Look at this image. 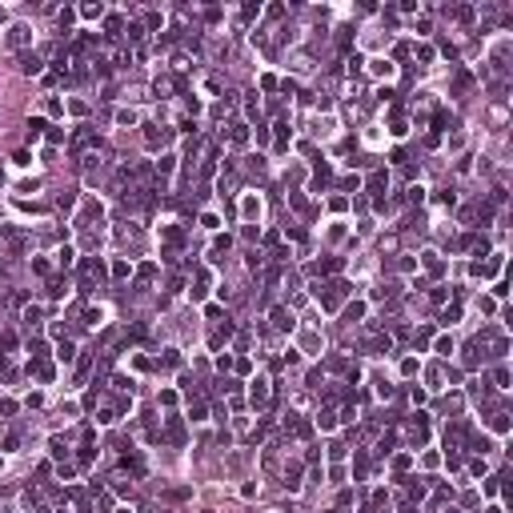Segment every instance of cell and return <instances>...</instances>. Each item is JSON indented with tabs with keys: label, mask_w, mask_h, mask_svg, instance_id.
<instances>
[{
	"label": "cell",
	"mask_w": 513,
	"mask_h": 513,
	"mask_svg": "<svg viewBox=\"0 0 513 513\" xmlns=\"http://www.w3.org/2000/svg\"><path fill=\"white\" fill-rule=\"evenodd\" d=\"M28 36H33V33H28V24H12V28H8V44H12V48L28 44Z\"/></svg>",
	"instance_id": "cell-1"
},
{
	"label": "cell",
	"mask_w": 513,
	"mask_h": 513,
	"mask_svg": "<svg viewBox=\"0 0 513 513\" xmlns=\"http://www.w3.org/2000/svg\"><path fill=\"white\" fill-rule=\"evenodd\" d=\"M20 68L24 72H40V60L36 56H20Z\"/></svg>",
	"instance_id": "cell-2"
},
{
	"label": "cell",
	"mask_w": 513,
	"mask_h": 513,
	"mask_svg": "<svg viewBox=\"0 0 513 513\" xmlns=\"http://www.w3.org/2000/svg\"><path fill=\"white\" fill-rule=\"evenodd\" d=\"M373 72H377V76H389V72H393V65H389V60H373Z\"/></svg>",
	"instance_id": "cell-3"
},
{
	"label": "cell",
	"mask_w": 513,
	"mask_h": 513,
	"mask_svg": "<svg viewBox=\"0 0 513 513\" xmlns=\"http://www.w3.org/2000/svg\"><path fill=\"white\" fill-rule=\"evenodd\" d=\"M265 393H269V389H265V381H257V385H253V405H261V401H265Z\"/></svg>",
	"instance_id": "cell-4"
},
{
	"label": "cell",
	"mask_w": 513,
	"mask_h": 513,
	"mask_svg": "<svg viewBox=\"0 0 513 513\" xmlns=\"http://www.w3.org/2000/svg\"><path fill=\"white\" fill-rule=\"evenodd\" d=\"M116 120H120V125H133V120H137V112H133V108H120V112H116Z\"/></svg>",
	"instance_id": "cell-5"
},
{
	"label": "cell",
	"mask_w": 513,
	"mask_h": 513,
	"mask_svg": "<svg viewBox=\"0 0 513 513\" xmlns=\"http://www.w3.org/2000/svg\"><path fill=\"white\" fill-rule=\"evenodd\" d=\"M245 140H249V133H245V125H237V129H233V144H245Z\"/></svg>",
	"instance_id": "cell-6"
},
{
	"label": "cell",
	"mask_w": 513,
	"mask_h": 513,
	"mask_svg": "<svg viewBox=\"0 0 513 513\" xmlns=\"http://www.w3.org/2000/svg\"><path fill=\"white\" fill-rule=\"evenodd\" d=\"M489 425H493V429H497V433H505V429H509V421H505V413H497V417H493V421H489Z\"/></svg>",
	"instance_id": "cell-7"
},
{
	"label": "cell",
	"mask_w": 513,
	"mask_h": 513,
	"mask_svg": "<svg viewBox=\"0 0 513 513\" xmlns=\"http://www.w3.org/2000/svg\"><path fill=\"white\" fill-rule=\"evenodd\" d=\"M273 321H277V329H289V325H293V321L285 317V309H277V313H273Z\"/></svg>",
	"instance_id": "cell-8"
},
{
	"label": "cell",
	"mask_w": 513,
	"mask_h": 513,
	"mask_svg": "<svg viewBox=\"0 0 513 513\" xmlns=\"http://www.w3.org/2000/svg\"><path fill=\"white\" fill-rule=\"evenodd\" d=\"M80 12H84V16H88V20H97V16H101V4H84V8H80Z\"/></svg>",
	"instance_id": "cell-9"
}]
</instances>
